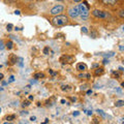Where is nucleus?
I'll return each mask as SVG.
<instances>
[{
    "label": "nucleus",
    "mask_w": 124,
    "mask_h": 124,
    "mask_svg": "<svg viewBox=\"0 0 124 124\" xmlns=\"http://www.w3.org/2000/svg\"><path fill=\"white\" fill-rule=\"evenodd\" d=\"M67 22H68V18L66 17V16H62V15L55 16V17L52 19V24L57 26V27L66 25Z\"/></svg>",
    "instance_id": "f257e3e1"
},
{
    "label": "nucleus",
    "mask_w": 124,
    "mask_h": 124,
    "mask_svg": "<svg viewBox=\"0 0 124 124\" xmlns=\"http://www.w3.org/2000/svg\"><path fill=\"white\" fill-rule=\"evenodd\" d=\"M77 7H78V10H79V16H81L82 18H87L89 16V8L84 3L77 5Z\"/></svg>",
    "instance_id": "f03ea898"
},
{
    "label": "nucleus",
    "mask_w": 124,
    "mask_h": 124,
    "mask_svg": "<svg viewBox=\"0 0 124 124\" xmlns=\"http://www.w3.org/2000/svg\"><path fill=\"white\" fill-rule=\"evenodd\" d=\"M92 16H94V17L97 18V19H108V18H110V15H108L107 11L100 10V9L92 10Z\"/></svg>",
    "instance_id": "7ed1b4c3"
},
{
    "label": "nucleus",
    "mask_w": 124,
    "mask_h": 124,
    "mask_svg": "<svg viewBox=\"0 0 124 124\" xmlns=\"http://www.w3.org/2000/svg\"><path fill=\"white\" fill-rule=\"evenodd\" d=\"M59 61L62 64H71L75 62V57L70 56V55H62L60 57Z\"/></svg>",
    "instance_id": "20e7f679"
},
{
    "label": "nucleus",
    "mask_w": 124,
    "mask_h": 124,
    "mask_svg": "<svg viewBox=\"0 0 124 124\" xmlns=\"http://www.w3.org/2000/svg\"><path fill=\"white\" fill-rule=\"evenodd\" d=\"M63 9H64L63 5H55L51 10H50V14L53 15V16H58L63 11Z\"/></svg>",
    "instance_id": "39448f33"
},
{
    "label": "nucleus",
    "mask_w": 124,
    "mask_h": 124,
    "mask_svg": "<svg viewBox=\"0 0 124 124\" xmlns=\"http://www.w3.org/2000/svg\"><path fill=\"white\" fill-rule=\"evenodd\" d=\"M68 16L70 17L71 19H75L79 17V10H78V7L77 6H72L68 9Z\"/></svg>",
    "instance_id": "423d86ee"
},
{
    "label": "nucleus",
    "mask_w": 124,
    "mask_h": 124,
    "mask_svg": "<svg viewBox=\"0 0 124 124\" xmlns=\"http://www.w3.org/2000/svg\"><path fill=\"white\" fill-rule=\"evenodd\" d=\"M8 62L13 65V64H16L18 62V57L15 55V54H11V55H9L8 57Z\"/></svg>",
    "instance_id": "0eeeda50"
},
{
    "label": "nucleus",
    "mask_w": 124,
    "mask_h": 124,
    "mask_svg": "<svg viewBox=\"0 0 124 124\" xmlns=\"http://www.w3.org/2000/svg\"><path fill=\"white\" fill-rule=\"evenodd\" d=\"M77 69L80 70V71H85L87 69V65L85 63H79L77 65Z\"/></svg>",
    "instance_id": "6e6552de"
},
{
    "label": "nucleus",
    "mask_w": 124,
    "mask_h": 124,
    "mask_svg": "<svg viewBox=\"0 0 124 124\" xmlns=\"http://www.w3.org/2000/svg\"><path fill=\"white\" fill-rule=\"evenodd\" d=\"M102 73H103V68L102 67H98V68H96L94 70V75L95 76H100V75H102Z\"/></svg>",
    "instance_id": "1a4fd4ad"
},
{
    "label": "nucleus",
    "mask_w": 124,
    "mask_h": 124,
    "mask_svg": "<svg viewBox=\"0 0 124 124\" xmlns=\"http://www.w3.org/2000/svg\"><path fill=\"white\" fill-rule=\"evenodd\" d=\"M104 4H115L118 0H101Z\"/></svg>",
    "instance_id": "9d476101"
},
{
    "label": "nucleus",
    "mask_w": 124,
    "mask_h": 124,
    "mask_svg": "<svg viewBox=\"0 0 124 124\" xmlns=\"http://www.w3.org/2000/svg\"><path fill=\"white\" fill-rule=\"evenodd\" d=\"M13 46H14L13 41H11V40H9V41H7L6 44H5V48H7L8 50H11V49H13Z\"/></svg>",
    "instance_id": "9b49d317"
},
{
    "label": "nucleus",
    "mask_w": 124,
    "mask_h": 124,
    "mask_svg": "<svg viewBox=\"0 0 124 124\" xmlns=\"http://www.w3.org/2000/svg\"><path fill=\"white\" fill-rule=\"evenodd\" d=\"M44 77H45V75L42 72H37L34 75V79H41V78H44Z\"/></svg>",
    "instance_id": "f8f14e48"
},
{
    "label": "nucleus",
    "mask_w": 124,
    "mask_h": 124,
    "mask_svg": "<svg viewBox=\"0 0 124 124\" xmlns=\"http://www.w3.org/2000/svg\"><path fill=\"white\" fill-rule=\"evenodd\" d=\"M115 106L117 107V108H120V107H123L124 106V101L123 100H118V101H116L115 103Z\"/></svg>",
    "instance_id": "ddd939ff"
},
{
    "label": "nucleus",
    "mask_w": 124,
    "mask_h": 124,
    "mask_svg": "<svg viewBox=\"0 0 124 124\" xmlns=\"http://www.w3.org/2000/svg\"><path fill=\"white\" fill-rule=\"evenodd\" d=\"M108 86L111 88L116 87V81H110V82H108Z\"/></svg>",
    "instance_id": "4468645a"
},
{
    "label": "nucleus",
    "mask_w": 124,
    "mask_h": 124,
    "mask_svg": "<svg viewBox=\"0 0 124 124\" xmlns=\"http://www.w3.org/2000/svg\"><path fill=\"white\" fill-rule=\"evenodd\" d=\"M16 119V115H8V116H6V118L5 120H7V121H11V120H14Z\"/></svg>",
    "instance_id": "2eb2a0df"
},
{
    "label": "nucleus",
    "mask_w": 124,
    "mask_h": 124,
    "mask_svg": "<svg viewBox=\"0 0 124 124\" xmlns=\"http://www.w3.org/2000/svg\"><path fill=\"white\" fill-rule=\"evenodd\" d=\"M102 55L106 58H108V57H113L115 55V53L114 52H110V53H107V54H102Z\"/></svg>",
    "instance_id": "dca6fc26"
},
{
    "label": "nucleus",
    "mask_w": 124,
    "mask_h": 124,
    "mask_svg": "<svg viewBox=\"0 0 124 124\" xmlns=\"http://www.w3.org/2000/svg\"><path fill=\"white\" fill-rule=\"evenodd\" d=\"M97 113L101 115L103 118H110V117H108V116L107 114H104V113H103V111H101V110H98V111H97Z\"/></svg>",
    "instance_id": "f3484780"
},
{
    "label": "nucleus",
    "mask_w": 124,
    "mask_h": 124,
    "mask_svg": "<svg viewBox=\"0 0 124 124\" xmlns=\"http://www.w3.org/2000/svg\"><path fill=\"white\" fill-rule=\"evenodd\" d=\"M29 104H30V101H29V100H25V101H23L22 107H23V108H25V107H28Z\"/></svg>",
    "instance_id": "a211bd4d"
},
{
    "label": "nucleus",
    "mask_w": 124,
    "mask_h": 124,
    "mask_svg": "<svg viewBox=\"0 0 124 124\" xmlns=\"http://www.w3.org/2000/svg\"><path fill=\"white\" fill-rule=\"evenodd\" d=\"M4 48H5L4 42H3L2 40H0V51H2V50H4Z\"/></svg>",
    "instance_id": "6ab92c4d"
},
{
    "label": "nucleus",
    "mask_w": 124,
    "mask_h": 124,
    "mask_svg": "<svg viewBox=\"0 0 124 124\" xmlns=\"http://www.w3.org/2000/svg\"><path fill=\"white\" fill-rule=\"evenodd\" d=\"M49 53H50V48H49V46H46V48L44 49V54H45V55H48Z\"/></svg>",
    "instance_id": "aec40b11"
},
{
    "label": "nucleus",
    "mask_w": 124,
    "mask_h": 124,
    "mask_svg": "<svg viewBox=\"0 0 124 124\" xmlns=\"http://www.w3.org/2000/svg\"><path fill=\"white\" fill-rule=\"evenodd\" d=\"M123 13H124V10H123V9L119 10V17L121 18V19H123V18H124V14H123Z\"/></svg>",
    "instance_id": "412c9836"
},
{
    "label": "nucleus",
    "mask_w": 124,
    "mask_h": 124,
    "mask_svg": "<svg viewBox=\"0 0 124 124\" xmlns=\"http://www.w3.org/2000/svg\"><path fill=\"white\" fill-rule=\"evenodd\" d=\"M13 24H8L6 26V29H7V31H10V30H13Z\"/></svg>",
    "instance_id": "4be33fe9"
},
{
    "label": "nucleus",
    "mask_w": 124,
    "mask_h": 124,
    "mask_svg": "<svg viewBox=\"0 0 124 124\" xmlns=\"http://www.w3.org/2000/svg\"><path fill=\"white\" fill-rule=\"evenodd\" d=\"M79 78H90V75H84V73H81L79 76Z\"/></svg>",
    "instance_id": "5701e85b"
},
{
    "label": "nucleus",
    "mask_w": 124,
    "mask_h": 124,
    "mask_svg": "<svg viewBox=\"0 0 124 124\" xmlns=\"http://www.w3.org/2000/svg\"><path fill=\"white\" fill-rule=\"evenodd\" d=\"M82 32H84V33H88V29L86 28V27H82Z\"/></svg>",
    "instance_id": "b1692460"
},
{
    "label": "nucleus",
    "mask_w": 124,
    "mask_h": 124,
    "mask_svg": "<svg viewBox=\"0 0 124 124\" xmlns=\"http://www.w3.org/2000/svg\"><path fill=\"white\" fill-rule=\"evenodd\" d=\"M14 81H15V78H14V76H10L9 80H8V83H11V82H14Z\"/></svg>",
    "instance_id": "393cba45"
},
{
    "label": "nucleus",
    "mask_w": 124,
    "mask_h": 124,
    "mask_svg": "<svg viewBox=\"0 0 124 124\" xmlns=\"http://www.w3.org/2000/svg\"><path fill=\"white\" fill-rule=\"evenodd\" d=\"M116 92L119 93V94H121V93H122V90H121L120 88H116Z\"/></svg>",
    "instance_id": "a878e982"
},
{
    "label": "nucleus",
    "mask_w": 124,
    "mask_h": 124,
    "mask_svg": "<svg viewBox=\"0 0 124 124\" xmlns=\"http://www.w3.org/2000/svg\"><path fill=\"white\" fill-rule=\"evenodd\" d=\"M113 76L116 77V78H119V77H120L119 73H118V72H115V71H113Z\"/></svg>",
    "instance_id": "bb28decb"
},
{
    "label": "nucleus",
    "mask_w": 124,
    "mask_h": 124,
    "mask_svg": "<svg viewBox=\"0 0 124 124\" xmlns=\"http://www.w3.org/2000/svg\"><path fill=\"white\" fill-rule=\"evenodd\" d=\"M30 120H31V121H32V122H34V121H36V117H35V116H32V117H31V118H30Z\"/></svg>",
    "instance_id": "cd10ccee"
},
{
    "label": "nucleus",
    "mask_w": 124,
    "mask_h": 124,
    "mask_svg": "<svg viewBox=\"0 0 124 124\" xmlns=\"http://www.w3.org/2000/svg\"><path fill=\"white\" fill-rule=\"evenodd\" d=\"M21 114H22L23 116H24V115L26 116V115H28V112H27V111H22V113H21Z\"/></svg>",
    "instance_id": "c85d7f7f"
},
{
    "label": "nucleus",
    "mask_w": 124,
    "mask_h": 124,
    "mask_svg": "<svg viewBox=\"0 0 124 124\" xmlns=\"http://www.w3.org/2000/svg\"><path fill=\"white\" fill-rule=\"evenodd\" d=\"M49 72H50V73H51V75H52V76H55V75H56V72H54V71L52 70V69H50V70H49Z\"/></svg>",
    "instance_id": "c756f323"
},
{
    "label": "nucleus",
    "mask_w": 124,
    "mask_h": 124,
    "mask_svg": "<svg viewBox=\"0 0 124 124\" xmlns=\"http://www.w3.org/2000/svg\"><path fill=\"white\" fill-rule=\"evenodd\" d=\"M86 88H87V85H84V86H81V89H82V90H86Z\"/></svg>",
    "instance_id": "7c9ffc66"
},
{
    "label": "nucleus",
    "mask_w": 124,
    "mask_h": 124,
    "mask_svg": "<svg viewBox=\"0 0 124 124\" xmlns=\"http://www.w3.org/2000/svg\"><path fill=\"white\" fill-rule=\"evenodd\" d=\"M79 114H80V112H73V113H72V115H73V116H78Z\"/></svg>",
    "instance_id": "2f4dec72"
},
{
    "label": "nucleus",
    "mask_w": 124,
    "mask_h": 124,
    "mask_svg": "<svg viewBox=\"0 0 124 124\" xmlns=\"http://www.w3.org/2000/svg\"><path fill=\"white\" fill-rule=\"evenodd\" d=\"M85 112H86L88 115H92V111H85Z\"/></svg>",
    "instance_id": "473e14b6"
},
{
    "label": "nucleus",
    "mask_w": 124,
    "mask_h": 124,
    "mask_svg": "<svg viewBox=\"0 0 124 124\" xmlns=\"http://www.w3.org/2000/svg\"><path fill=\"white\" fill-rule=\"evenodd\" d=\"M3 80V73L0 72V81H2Z\"/></svg>",
    "instance_id": "72a5a7b5"
},
{
    "label": "nucleus",
    "mask_w": 124,
    "mask_h": 124,
    "mask_svg": "<svg viewBox=\"0 0 124 124\" xmlns=\"http://www.w3.org/2000/svg\"><path fill=\"white\" fill-rule=\"evenodd\" d=\"M15 14H16V15H20V14H21V11H20V10H16V11H15Z\"/></svg>",
    "instance_id": "f704fd0d"
},
{
    "label": "nucleus",
    "mask_w": 124,
    "mask_h": 124,
    "mask_svg": "<svg viewBox=\"0 0 124 124\" xmlns=\"http://www.w3.org/2000/svg\"><path fill=\"white\" fill-rule=\"evenodd\" d=\"M91 93H92V90H88V91H87V95H90Z\"/></svg>",
    "instance_id": "c9c22d12"
},
{
    "label": "nucleus",
    "mask_w": 124,
    "mask_h": 124,
    "mask_svg": "<svg viewBox=\"0 0 124 124\" xmlns=\"http://www.w3.org/2000/svg\"><path fill=\"white\" fill-rule=\"evenodd\" d=\"M28 98H29V100H33V98H34V97H33V96H32V95H30V96H29V97H28Z\"/></svg>",
    "instance_id": "e433bc0d"
},
{
    "label": "nucleus",
    "mask_w": 124,
    "mask_h": 124,
    "mask_svg": "<svg viewBox=\"0 0 124 124\" xmlns=\"http://www.w3.org/2000/svg\"><path fill=\"white\" fill-rule=\"evenodd\" d=\"M103 63H104V64H107V63H108V60H107V59H104V60H103Z\"/></svg>",
    "instance_id": "4c0bfd02"
},
{
    "label": "nucleus",
    "mask_w": 124,
    "mask_h": 124,
    "mask_svg": "<svg viewBox=\"0 0 124 124\" xmlns=\"http://www.w3.org/2000/svg\"><path fill=\"white\" fill-rule=\"evenodd\" d=\"M3 124H14V123H11V122H9V121H6V122H4Z\"/></svg>",
    "instance_id": "58836bf2"
},
{
    "label": "nucleus",
    "mask_w": 124,
    "mask_h": 124,
    "mask_svg": "<svg viewBox=\"0 0 124 124\" xmlns=\"http://www.w3.org/2000/svg\"><path fill=\"white\" fill-rule=\"evenodd\" d=\"M119 49H120V51H123V46H120Z\"/></svg>",
    "instance_id": "ea45409f"
},
{
    "label": "nucleus",
    "mask_w": 124,
    "mask_h": 124,
    "mask_svg": "<svg viewBox=\"0 0 124 124\" xmlns=\"http://www.w3.org/2000/svg\"><path fill=\"white\" fill-rule=\"evenodd\" d=\"M72 1H75V2H81L82 0H72Z\"/></svg>",
    "instance_id": "a19ab883"
},
{
    "label": "nucleus",
    "mask_w": 124,
    "mask_h": 124,
    "mask_svg": "<svg viewBox=\"0 0 124 124\" xmlns=\"http://www.w3.org/2000/svg\"><path fill=\"white\" fill-rule=\"evenodd\" d=\"M119 69H120V71H123V67H122V66H120Z\"/></svg>",
    "instance_id": "79ce46f5"
},
{
    "label": "nucleus",
    "mask_w": 124,
    "mask_h": 124,
    "mask_svg": "<svg viewBox=\"0 0 124 124\" xmlns=\"http://www.w3.org/2000/svg\"><path fill=\"white\" fill-rule=\"evenodd\" d=\"M21 124H27V121H25V122L24 121H21Z\"/></svg>",
    "instance_id": "37998d69"
},
{
    "label": "nucleus",
    "mask_w": 124,
    "mask_h": 124,
    "mask_svg": "<svg viewBox=\"0 0 124 124\" xmlns=\"http://www.w3.org/2000/svg\"><path fill=\"white\" fill-rule=\"evenodd\" d=\"M61 103H65V99H62L61 100Z\"/></svg>",
    "instance_id": "c03bdc74"
},
{
    "label": "nucleus",
    "mask_w": 124,
    "mask_h": 124,
    "mask_svg": "<svg viewBox=\"0 0 124 124\" xmlns=\"http://www.w3.org/2000/svg\"><path fill=\"white\" fill-rule=\"evenodd\" d=\"M10 1H16V0H10Z\"/></svg>",
    "instance_id": "a18cd8bd"
},
{
    "label": "nucleus",
    "mask_w": 124,
    "mask_h": 124,
    "mask_svg": "<svg viewBox=\"0 0 124 124\" xmlns=\"http://www.w3.org/2000/svg\"><path fill=\"white\" fill-rule=\"evenodd\" d=\"M0 113H1V108H0Z\"/></svg>",
    "instance_id": "49530a36"
},
{
    "label": "nucleus",
    "mask_w": 124,
    "mask_h": 124,
    "mask_svg": "<svg viewBox=\"0 0 124 124\" xmlns=\"http://www.w3.org/2000/svg\"><path fill=\"white\" fill-rule=\"evenodd\" d=\"M1 67H2V66H1V65H0V68H1Z\"/></svg>",
    "instance_id": "de8ad7c7"
}]
</instances>
